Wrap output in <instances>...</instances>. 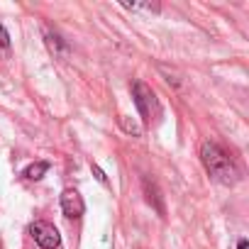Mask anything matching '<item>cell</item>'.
Listing matches in <instances>:
<instances>
[{"mask_svg":"<svg viewBox=\"0 0 249 249\" xmlns=\"http://www.w3.org/2000/svg\"><path fill=\"white\" fill-rule=\"evenodd\" d=\"M200 159L205 171L213 176V181L222 183V186H234L239 181V169L234 166V161L213 142H203L200 144Z\"/></svg>","mask_w":249,"mask_h":249,"instance_id":"cell-1","label":"cell"},{"mask_svg":"<svg viewBox=\"0 0 249 249\" xmlns=\"http://www.w3.org/2000/svg\"><path fill=\"white\" fill-rule=\"evenodd\" d=\"M132 95H135V105L140 110V115L144 117L147 124H157L164 115V107L157 98V93L144 83V81H135L132 83Z\"/></svg>","mask_w":249,"mask_h":249,"instance_id":"cell-2","label":"cell"},{"mask_svg":"<svg viewBox=\"0 0 249 249\" xmlns=\"http://www.w3.org/2000/svg\"><path fill=\"white\" fill-rule=\"evenodd\" d=\"M30 234L35 237V242H37L42 249H59V244H61L59 230H56L54 225H49V222H35V225L30 227Z\"/></svg>","mask_w":249,"mask_h":249,"instance_id":"cell-3","label":"cell"},{"mask_svg":"<svg viewBox=\"0 0 249 249\" xmlns=\"http://www.w3.org/2000/svg\"><path fill=\"white\" fill-rule=\"evenodd\" d=\"M61 210H64L66 217H81L86 213V203H83L81 193L73 191V188H66L61 193Z\"/></svg>","mask_w":249,"mask_h":249,"instance_id":"cell-4","label":"cell"},{"mask_svg":"<svg viewBox=\"0 0 249 249\" xmlns=\"http://www.w3.org/2000/svg\"><path fill=\"white\" fill-rule=\"evenodd\" d=\"M47 171H49V161H35V164H30V166L25 169V176H27L30 181H39Z\"/></svg>","mask_w":249,"mask_h":249,"instance_id":"cell-5","label":"cell"},{"mask_svg":"<svg viewBox=\"0 0 249 249\" xmlns=\"http://www.w3.org/2000/svg\"><path fill=\"white\" fill-rule=\"evenodd\" d=\"M0 49H3V52H8V49H10V35L5 32V27H3V25H0Z\"/></svg>","mask_w":249,"mask_h":249,"instance_id":"cell-6","label":"cell"},{"mask_svg":"<svg viewBox=\"0 0 249 249\" xmlns=\"http://www.w3.org/2000/svg\"><path fill=\"white\" fill-rule=\"evenodd\" d=\"M120 122H122V127H124V130H127V132H132L135 137H140V135H142V132H140V127H137V124H135V122L130 124V122H127V120H124V117H120Z\"/></svg>","mask_w":249,"mask_h":249,"instance_id":"cell-7","label":"cell"},{"mask_svg":"<svg viewBox=\"0 0 249 249\" xmlns=\"http://www.w3.org/2000/svg\"><path fill=\"white\" fill-rule=\"evenodd\" d=\"M90 169H93V174H95V178H98L100 183H107V176H105V174H103L98 166H93V164H90Z\"/></svg>","mask_w":249,"mask_h":249,"instance_id":"cell-8","label":"cell"},{"mask_svg":"<svg viewBox=\"0 0 249 249\" xmlns=\"http://www.w3.org/2000/svg\"><path fill=\"white\" fill-rule=\"evenodd\" d=\"M237 249H249V242H247V239H239V244H237Z\"/></svg>","mask_w":249,"mask_h":249,"instance_id":"cell-9","label":"cell"}]
</instances>
